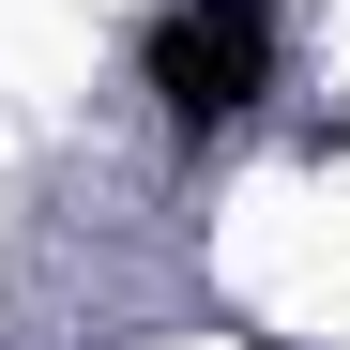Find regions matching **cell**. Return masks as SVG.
<instances>
[{"mask_svg": "<svg viewBox=\"0 0 350 350\" xmlns=\"http://www.w3.org/2000/svg\"><path fill=\"white\" fill-rule=\"evenodd\" d=\"M289 77V16L274 0H152L137 16V92H152V122L213 152V137H244L259 107Z\"/></svg>", "mask_w": 350, "mask_h": 350, "instance_id": "obj_1", "label": "cell"}, {"mask_svg": "<svg viewBox=\"0 0 350 350\" xmlns=\"http://www.w3.org/2000/svg\"><path fill=\"white\" fill-rule=\"evenodd\" d=\"M107 350H122V335H107Z\"/></svg>", "mask_w": 350, "mask_h": 350, "instance_id": "obj_2", "label": "cell"}]
</instances>
